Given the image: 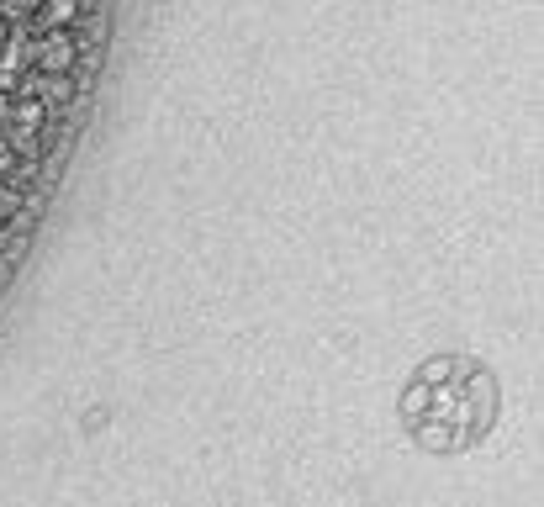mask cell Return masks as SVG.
Returning <instances> with one entry per match:
<instances>
[{
	"mask_svg": "<svg viewBox=\"0 0 544 507\" xmlns=\"http://www.w3.org/2000/svg\"><path fill=\"white\" fill-rule=\"evenodd\" d=\"M11 122V90H0V127Z\"/></svg>",
	"mask_w": 544,
	"mask_h": 507,
	"instance_id": "9",
	"label": "cell"
},
{
	"mask_svg": "<svg viewBox=\"0 0 544 507\" xmlns=\"http://www.w3.org/2000/svg\"><path fill=\"white\" fill-rule=\"evenodd\" d=\"M428 391H434V386H428V381H412V386L402 391V418H407V423H418V418H428Z\"/></svg>",
	"mask_w": 544,
	"mask_h": 507,
	"instance_id": "4",
	"label": "cell"
},
{
	"mask_svg": "<svg viewBox=\"0 0 544 507\" xmlns=\"http://www.w3.org/2000/svg\"><path fill=\"white\" fill-rule=\"evenodd\" d=\"M32 59H37V69L43 74H69L74 69V59H80V48H74V37H69V27H53L43 43L32 48Z\"/></svg>",
	"mask_w": 544,
	"mask_h": 507,
	"instance_id": "1",
	"label": "cell"
},
{
	"mask_svg": "<svg viewBox=\"0 0 544 507\" xmlns=\"http://www.w3.org/2000/svg\"><path fill=\"white\" fill-rule=\"evenodd\" d=\"M492 412H497V386H492V375H471L465 418H471V428H481V423H492Z\"/></svg>",
	"mask_w": 544,
	"mask_h": 507,
	"instance_id": "2",
	"label": "cell"
},
{
	"mask_svg": "<svg viewBox=\"0 0 544 507\" xmlns=\"http://www.w3.org/2000/svg\"><path fill=\"white\" fill-rule=\"evenodd\" d=\"M444 370H449V360H428L423 365V381H434V375H444Z\"/></svg>",
	"mask_w": 544,
	"mask_h": 507,
	"instance_id": "8",
	"label": "cell"
},
{
	"mask_svg": "<svg viewBox=\"0 0 544 507\" xmlns=\"http://www.w3.org/2000/svg\"><path fill=\"white\" fill-rule=\"evenodd\" d=\"M11 164H16V154H11V143H6V138H0V180H6V175H11Z\"/></svg>",
	"mask_w": 544,
	"mask_h": 507,
	"instance_id": "6",
	"label": "cell"
},
{
	"mask_svg": "<svg viewBox=\"0 0 544 507\" xmlns=\"http://www.w3.org/2000/svg\"><path fill=\"white\" fill-rule=\"evenodd\" d=\"M37 16L48 22V32H53V27H74V22H80V0H43V6H37Z\"/></svg>",
	"mask_w": 544,
	"mask_h": 507,
	"instance_id": "3",
	"label": "cell"
},
{
	"mask_svg": "<svg viewBox=\"0 0 544 507\" xmlns=\"http://www.w3.org/2000/svg\"><path fill=\"white\" fill-rule=\"evenodd\" d=\"M0 11H6V16H22V11H32V0H0Z\"/></svg>",
	"mask_w": 544,
	"mask_h": 507,
	"instance_id": "7",
	"label": "cell"
},
{
	"mask_svg": "<svg viewBox=\"0 0 544 507\" xmlns=\"http://www.w3.org/2000/svg\"><path fill=\"white\" fill-rule=\"evenodd\" d=\"M16 217V196L6 191V185H0V222H11Z\"/></svg>",
	"mask_w": 544,
	"mask_h": 507,
	"instance_id": "5",
	"label": "cell"
}]
</instances>
